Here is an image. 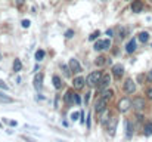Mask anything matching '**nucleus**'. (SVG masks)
Wrapping results in <instances>:
<instances>
[{
	"label": "nucleus",
	"mask_w": 152,
	"mask_h": 142,
	"mask_svg": "<svg viewBox=\"0 0 152 142\" xmlns=\"http://www.w3.org/2000/svg\"><path fill=\"white\" fill-rule=\"evenodd\" d=\"M101 79H102V73L101 71H93V73H90V74L87 76L86 83H87L90 88H95V86H98V85H99Z\"/></svg>",
	"instance_id": "nucleus-1"
},
{
	"label": "nucleus",
	"mask_w": 152,
	"mask_h": 142,
	"mask_svg": "<svg viewBox=\"0 0 152 142\" xmlns=\"http://www.w3.org/2000/svg\"><path fill=\"white\" fill-rule=\"evenodd\" d=\"M117 124H118V118H117V117H112V118H109V123L105 126V127H106V130H108V133H109V136H114V135H115Z\"/></svg>",
	"instance_id": "nucleus-2"
},
{
	"label": "nucleus",
	"mask_w": 152,
	"mask_h": 142,
	"mask_svg": "<svg viewBox=\"0 0 152 142\" xmlns=\"http://www.w3.org/2000/svg\"><path fill=\"white\" fill-rule=\"evenodd\" d=\"M106 104H108V99L101 96V98L96 99V102H95V111H96V113H103V111L106 110Z\"/></svg>",
	"instance_id": "nucleus-3"
},
{
	"label": "nucleus",
	"mask_w": 152,
	"mask_h": 142,
	"mask_svg": "<svg viewBox=\"0 0 152 142\" xmlns=\"http://www.w3.org/2000/svg\"><path fill=\"white\" fill-rule=\"evenodd\" d=\"M145 99L143 98H140V96H136L133 101H132V107L134 108V110H137V111H142L143 108H145Z\"/></svg>",
	"instance_id": "nucleus-4"
},
{
	"label": "nucleus",
	"mask_w": 152,
	"mask_h": 142,
	"mask_svg": "<svg viewBox=\"0 0 152 142\" xmlns=\"http://www.w3.org/2000/svg\"><path fill=\"white\" fill-rule=\"evenodd\" d=\"M130 107H132V101H130L129 98H123V99L118 102V110H120L121 113L129 111V110H130Z\"/></svg>",
	"instance_id": "nucleus-5"
},
{
	"label": "nucleus",
	"mask_w": 152,
	"mask_h": 142,
	"mask_svg": "<svg viewBox=\"0 0 152 142\" xmlns=\"http://www.w3.org/2000/svg\"><path fill=\"white\" fill-rule=\"evenodd\" d=\"M109 83H111V76H109V74H103L101 82H99V85H98V89H99V90L106 89V88L109 86Z\"/></svg>",
	"instance_id": "nucleus-6"
},
{
	"label": "nucleus",
	"mask_w": 152,
	"mask_h": 142,
	"mask_svg": "<svg viewBox=\"0 0 152 142\" xmlns=\"http://www.w3.org/2000/svg\"><path fill=\"white\" fill-rule=\"evenodd\" d=\"M112 74H114L115 79H121V76L124 74V67L121 64H115L112 67Z\"/></svg>",
	"instance_id": "nucleus-7"
},
{
	"label": "nucleus",
	"mask_w": 152,
	"mask_h": 142,
	"mask_svg": "<svg viewBox=\"0 0 152 142\" xmlns=\"http://www.w3.org/2000/svg\"><path fill=\"white\" fill-rule=\"evenodd\" d=\"M124 90H126L127 93H134V92H136V85H134V82H133L132 79H127V80H126V83H124Z\"/></svg>",
	"instance_id": "nucleus-8"
},
{
	"label": "nucleus",
	"mask_w": 152,
	"mask_h": 142,
	"mask_svg": "<svg viewBox=\"0 0 152 142\" xmlns=\"http://www.w3.org/2000/svg\"><path fill=\"white\" fill-rule=\"evenodd\" d=\"M69 68L72 73H81V65L78 64V61L75 58H71L69 59Z\"/></svg>",
	"instance_id": "nucleus-9"
},
{
	"label": "nucleus",
	"mask_w": 152,
	"mask_h": 142,
	"mask_svg": "<svg viewBox=\"0 0 152 142\" xmlns=\"http://www.w3.org/2000/svg\"><path fill=\"white\" fill-rule=\"evenodd\" d=\"M142 9H143V1H142V0H134V1L132 3V10H133L134 13L142 12Z\"/></svg>",
	"instance_id": "nucleus-10"
},
{
	"label": "nucleus",
	"mask_w": 152,
	"mask_h": 142,
	"mask_svg": "<svg viewBox=\"0 0 152 142\" xmlns=\"http://www.w3.org/2000/svg\"><path fill=\"white\" fill-rule=\"evenodd\" d=\"M34 88H36L37 90H40V89L43 88V74H42V73L36 74V77H34Z\"/></svg>",
	"instance_id": "nucleus-11"
},
{
	"label": "nucleus",
	"mask_w": 152,
	"mask_h": 142,
	"mask_svg": "<svg viewBox=\"0 0 152 142\" xmlns=\"http://www.w3.org/2000/svg\"><path fill=\"white\" fill-rule=\"evenodd\" d=\"M84 83H86V80L83 79V77H75L74 79V89H77V90H81L83 88H84Z\"/></svg>",
	"instance_id": "nucleus-12"
},
{
	"label": "nucleus",
	"mask_w": 152,
	"mask_h": 142,
	"mask_svg": "<svg viewBox=\"0 0 152 142\" xmlns=\"http://www.w3.org/2000/svg\"><path fill=\"white\" fill-rule=\"evenodd\" d=\"M126 50L129 52V53H133L134 50H136V40L134 39H132L129 43H127V46H126Z\"/></svg>",
	"instance_id": "nucleus-13"
},
{
	"label": "nucleus",
	"mask_w": 152,
	"mask_h": 142,
	"mask_svg": "<svg viewBox=\"0 0 152 142\" xmlns=\"http://www.w3.org/2000/svg\"><path fill=\"white\" fill-rule=\"evenodd\" d=\"M124 124H126V135H127V138H132V135H133V127H132V123H130L129 120H126V121H124Z\"/></svg>",
	"instance_id": "nucleus-14"
},
{
	"label": "nucleus",
	"mask_w": 152,
	"mask_h": 142,
	"mask_svg": "<svg viewBox=\"0 0 152 142\" xmlns=\"http://www.w3.org/2000/svg\"><path fill=\"white\" fill-rule=\"evenodd\" d=\"M143 133H145L146 136H151L152 135V121L145 123V126H143Z\"/></svg>",
	"instance_id": "nucleus-15"
},
{
	"label": "nucleus",
	"mask_w": 152,
	"mask_h": 142,
	"mask_svg": "<svg viewBox=\"0 0 152 142\" xmlns=\"http://www.w3.org/2000/svg\"><path fill=\"white\" fill-rule=\"evenodd\" d=\"M74 98H75V93H74L72 90H68V92H66V95H65V101H66L68 104L74 102Z\"/></svg>",
	"instance_id": "nucleus-16"
},
{
	"label": "nucleus",
	"mask_w": 152,
	"mask_h": 142,
	"mask_svg": "<svg viewBox=\"0 0 152 142\" xmlns=\"http://www.w3.org/2000/svg\"><path fill=\"white\" fill-rule=\"evenodd\" d=\"M101 95H102V98H106V99H109V98L114 95V92H112L111 89H108V88H106V89L101 90Z\"/></svg>",
	"instance_id": "nucleus-17"
},
{
	"label": "nucleus",
	"mask_w": 152,
	"mask_h": 142,
	"mask_svg": "<svg viewBox=\"0 0 152 142\" xmlns=\"http://www.w3.org/2000/svg\"><path fill=\"white\" fill-rule=\"evenodd\" d=\"M139 40H140L142 43H146V42L149 40V34H148L146 31H142V33L139 34Z\"/></svg>",
	"instance_id": "nucleus-18"
},
{
	"label": "nucleus",
	"mask_w": 152,
	"mask_h": 142,
	"mask_svg": "<svg viewBox=\"0 0 152 142\" xmlns=\"http://www.w3.org/2000/svg\"><path fill=\"white\" fill-rule=\"evenodd\" d=\"M21 68H22L21 61H19V59H15V61H13V71H15V73H19Z\"/></svg>",
	"instance_id": "nucleus-19"
},
{
	"label": "nucleus",
	"mask_w": 152,
	"mask_h": 142,
	"mask_svg": "<svg viewBox=\"0 0 152 142\" xmlns=\"http://www.w3.org/2000/svg\"><path fill=\"white\" fill-rule=\"evenodd\" d=\"M61 68H62V71H64V76H65V77H69V76H71V68H69V65L62 64V65H61Z\"/></svg>",
	"instance_id": "nucleus-20"
},
{
	"label": "nucleus",
	"mask_w": 152,
	"mask_h": 142,
	"mask_svg": "<svg viewBox=\"0 0 152 142\" xmlns=\"http://www.w3.org/2000/svg\"><path fill=\"white\" fill-rule=\"evenodd\" d=\"M105 49V40H98L95 43V50H103Z\"/></svg>",
	"instance_id": "nucleus-21"
},
{
	"label": "nucleus",
	"mask_w": 152,
	"mask_h": 142,
	"mask_svg": "<svg viewBox=\"0 0 152 142\" xmlns=\"http://www.w3.org/2000/svg\"><path fill=\"white\" fill-rule=\"evenodd\" d=\"M53 86H55L56 89H61V88H62V83H61V79H59L58 76H53Z\"/></svg>",
	"instance_id": "nucleus-22"
},
{
	"label": "nucleus",
	"mask_w": 152,
	"mask_h": 142,
	"mask_svg": "<svg viewBox=\"0 0 152 142\" xmlns=\"http://www.w3.org/2000/svg\"><path fill=\"white\" fill-rule=\"evenodd\" d=\"M105 64H106V58L105 56H98L96 58V65L98 67H103Z\"/></svg>",
	"instance_id": "nucleus-23"
},
{
	"label": "nucleus",
	"mask_w": 152,
	"mask_h": 142,
	"mask_svg": "<svg viewBox=\"0 0 152 142\" xmlns=\"http://www.w3.org/2000/svg\"><path fill=\"white\" fill-rule=\"evenodd\" d=\"M0 102H6V104H10V102H13V99L12 98H9V96H6V95H3L0 92Z\"/></svg>",
	"instance_id": "nucleus-24"
},
{
	"label": "nucleus",
	"mask_w": 152,
	"mask_h": 142,
	"mask_svg": "<svg viewBox=\"0 0 152 142\" xmlns=\"http://www.w3.org/2000/svg\"><path fill=\"white\" fill-rule=\"evenodd\" d=\"M45 55H46L45 50H43V49H39V50L36 52V59H37V61H42V59L45 58Z\"/></svg>",
	"instance_id": "nucleus-25"
},
{
	"label": "nucleus",
	"mask_w": 152,
	"mask_h": 142,
	"mask_svg": "<svg viewBox=\"0 0 152 142\" xmlns=\"http://www.w3.org/2000/svg\"><path fill=\"white\" fill-rule=\"evenodd\" d=\"M99 36H101V31H95V33H92V34H90L89 40H96V39H98Z\"/></svg>",
	"instance_id": "nucleus-26"
},
{
	"label": "nucleus",
	"mask_w": 152,
	"mask_h": 142,
	"mask_svg": "<svg viewBox=\"0 0 152 142\" xmlns=\"http://www.w3.org/2000/svg\"><path fill=\"white\" fill-rule=\"evenodd\" d=\"M0 89H3V90H9V86H7L3 80H0Z\"/></svg>",
	"instance_id": "nucleus-27"
},
{
	"label": "nucleus",
	"mask_w": 152,
	"mask_h": 142,
	"mask_svg": "<svg viewBox=\"0 0 152 142\" xmlns=\"http://www.w3.org/2000/svg\"><path fill=\"white\" fill-rule=\"evenodd\" d=\"M146 98H148L149 101H152V88H148V89H146Z\"/></svg>",
	"instance_id": "nucleus-28"
},
{
	"label": "nucleus",
	"mask_w": 152,
	"mask_h": 142,
	"mask_svg": "<svg viewBox=\"0 0 152 142\" xmlns=\"http://www.w3.org/2000/svg\"><path fill=\"white\" fill-rule=\"evenodd\" d=\"M72 36H74V31H72V30H68V31L65 33V37H66V39H71Z\"/></svg>",
	"instance_id": "nucleus-29"
},
{
	"label": "nucleus",
	"mask_w": 152,
	"mask_h": 142,
	"mask_svg": "<svg viewBox=\"0 0 152 142\" xmlns=\"http://www.w3.org/2000/svg\"><path fill=\"white\" fill-rule=\"evenodd\" d=\"M80 114H81V113H72V114H71V120H72V121H75V120L78 118V116H80Z\"/></svg>",
	"instance_id": "nucleus-30"
},
{
	"label": "nucleus",
	"mask_w": 152,
	"mask_h": 142,
	"mask_svg": "<svg viewBox=\"0 0 152 142\" xmlns=\"http://www.w3.org/2000/svg\"><path fill=\"white\" fill-rule=\"evenodd\" d=\"M21 24H22V27H24V28H28V27H30V21H28V19H24Z\"/></svg>",
	"instance_id": "nucleus-31"
},
{
	"label": "nucleus",
	"mask_w": 152,
	"mask_h": 142,
	"mask_svg": "<svg viewBox=\"0 0 152 142\" xmlns=\"http://www.w3.org/2000/svg\"><path fill=\"white\" fill-rule=\"evenodd\" d=\"M24 1H25V0H15V3H16V6H18V7H21V6L24 4Z\"/></svg>",
	"instance_id": "nucleus-32"
},
{
	"label": "nucleus",
	"mask_w": 152,
	"mask_h": 142,
	"mask_svg": "<svg viewBox=\"0 0 152 142\" xmlns=\"http://www.w3.org/2000/svg\"><path fill=\"white\" fill-rule=\"evenodd\" d=\"M89 99H90V93H86V96H84V104L86 105L89 104Z\"/></svg>",
	"instance_id": "nucleus-33"
},
{
	"label": "nucleus",
	"mask_w": 152,
	"mask_h": 142,
	"mask_svg": "<svg viewBox=\"0 0 152 142\" xmlns=\"http://www.w3.org/2000/svg\"><path fill=\"white\" fill-rule=\"evenodd\" d=\"M146 80H148V82H151V83H152V70L149 71V73H148V76H146Z\"/></svg>",
	"instance_id": "nucleus-34"
},
{
	"label": "nucleus",
	"mask_w": 152,
	"mask_h": 142,
	"mask_svg": "<svg viewBox=\"0 0 152 142\" xmlns=\"http://www.w3.org/2000/svg\"><path fill=\"white\" fill-rule=\"evenodd\" d=\"M106 36H109V37H111V36H112V30H108V31H106Z\"/></svg>",
	"instance_id": "nucleus-35"
},
{
	"label": "nucleus",
	"mask_w": 152,
	"mask_h": 142,
	"mask_svg": "<svg viewBox=\"0 0 152 142\" xmlns=\"http://www.w3.org/2000/svg\"><path fill=\"white\" fill-rule=\"evenodd\" d=\"M9 124H10V126H16V121H13V120H10V121H9Z\"/></svg>",
	"instance_id": "nucleus-36"
},
{
	"label": "nucleus",
	"mask_w": 152,
	"mask_h": 142,
	"mask_svg": "<svg viewBox=\"0 0 152 142\" xmlns=\"http://www.w3.org/2000/svg\"><path fill=\"white\" fill-rule=\"evenodd\" d=\"M0 61H1V53H0Z\"/></svg>",
	"instance_id": "nucleus-37"
},
{
	"label": "nucleus",
	"mask_w": 152,
	"mask_h": 142,
	"mask_svg": "<svg viewBox=\"0 0 152 142\" xmlns=\"http://www.w3.org/2000/svg\"><path fill=\"white\" fill-rule=\"evenodd\" d=\"M151 1H152V0H151Z\"/></svg>",
	"instance_id": "nucleus-38"
}]
</instances>
